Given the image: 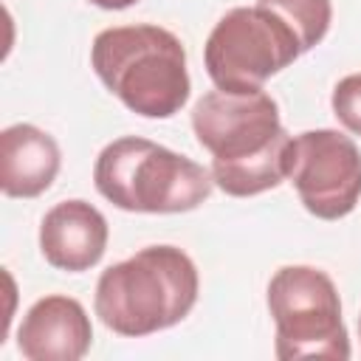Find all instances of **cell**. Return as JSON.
I'll use <instances>...</instances> for the list:
<instances>
[{
	"label": "cell",
	"mask_w": 361,
	"mask_h": 361,
	"mask_svg": "<svg viewBox=\"0 0 361 361\" xmlns=\"http://www.w3.org/2000/svg\"><path fill=\"white\" fill-rule=\"evenodd\" d=\"M358 338H361V316H358Z\"/></svg>",
	"instance_id": "4fadbf2b"
},
{
	"label": "cell",
	"mask_w": 361,
	"mask_h": 361,
	"mask_svg": "<svg viewBox=\"0 0 361 361\" xmlns=\"http://www.w3.org/2000/svg\"><path fill=\"white\" fill-rule=\"evenodd\" d=\"M96 192L121 212L180 214L209 200L212 169L141 135L110 141L93 164Z\"/></svg>",
	"instance_id": "277c9868"
},
{
	"label": "cell",
	"mask_w": 361,
	"mask_h": 361,
	"mask_svg": "<svg viewBox=\"0 0 361 361\" xmlns=\"http://www.w3.org/2000/svg\"><path fill=\"white\" fill-rule=\"evenodd\" d=\"M90 68L135 116L172 118L189 102L192 79L183 42L164 25H113L96 34Z\"/></svg>",
	"instance_id": "3957f363"
},
{
	"label": "cell",
	"mask_w": 361,
	"mask_h": 361,
	"mask_svg": "<svg viewBox=\"0 0 361 361\" xmlns=\"http://www.w3.org/2000/svg\"><path fill=\"white\" fill-rule=\"evenodd\" d=\"M257 6L271 8L299 39L302 54L316 48L333 23V3L330 0H257Z\"/></svg>",
	"instance_id": "8fae6325"
},
{
	"label": "cell",
	"mask_w": 361,
	"mask_h": 361,
	"mask_svg": "<svg viewBox=\"0 0 361 361\" xmlns=\"http://www.w3.org/2000/svg\"><path fill=\"white\" fill-rule=\"evenodd\" d=\"M265 302L276 327L274 355L279 361H347L353 355L336 282L322 268L282 265L268 282Z\"/></svg>",
	"instance_id": "5b68a950"
},
{
	"label": "cell",
	"mask_w": 361,
	"mask_h": 361,
	"mask_svg": "<svg viewBox=\"0 0 361 361\" xmlns=\"http://www.w3.org/2000/svg\"><path fill=\"white\" fill-rule=\"evenodd\" d=\"M200 293L192 257L178 245H147L102 271L93 310L124 338L152 336L183 322Z\"/></svg>",
	"instance_id": "7a4b0ae2"
},
{
	"label": "cell",
	"mask_w": 361,
	"mask_h": 361,
	"mask_svg": "<svg viewBox=\"0 0 361 361\" xmlns=\"http://www.w3.org/2000/svg\"><path fill=\"white\" fill-rule=\"evenodd\" d=\"M87 3H93V6H99V8H104V11H121V8L135 6L138 0H87Z\"/></svg>",
	"instance_id": "7c38bea8"
},
{
	"label": "cell",
	"mask_w": 361,
	"mask_h": 361,
	"mask_svg": "<svg viewBox=\"0 0 361 361\" xmlns=\"http://www.w3.org/2000/svg\"><path fill=\"white\" fill-rule=\"evenodd\" d=\"M93 344L85 305L65 293L37 299L17 330V350L28 361H79Z\"/></svg>",
	"instance_id": "ba28073f"
},
{
	"label": "cell",
	"mask_w": 361,
	"mask_h": 361,
	"mask_svg": "<svg viewBox=\"0 0 361 361\" xmlns=\"http://www.w3.org/2000/svg\"><path fill=\"white\" fill-rule=\"evenodd\" d=\"M302 56L296 34L265 6L226 11L203 45V65L217 90L257 93Z\"/></svg>",
	"instance_id": "8992f818"
},
{
	"label": "cell",
	"mask_w": 361,
	"mask_h": 361,
	"mask_svg": "<svg viewBox=\"0 0 361 361\" xmlns=\"http://www.w3.org/2000/svg\"><path fill=\"white\" fill-rule=\"evenodd\" d=\"M288 180L319 220H341L361 200V152L338 130H305L290 138Z\"/></svg>",
	"instance_id": "52a82bcc"
},
{
	"label": "cell",
	"mask_w": 361,
	"mask_h": 361,
	"mask_svg": "<svg viewBox=\"0 0 361 361\" xmlns=\"http://www.w3.org/2000/svg\"><path fill=\"white\" fill-rule=\"evenodd\" d=\"M62 166L59 144L34 124H11L0 133V189L6 197H39Z\"/></svg>",
	"instance_id": "30bf717a"
},
{
	"label": "cell",
	"mask_w": 361,
	"mask_h": 361,
	"mask_svg": "<svg viewBox=\"0 0 361 361\" xmlns=\"http://www.w3.org/2000/svg\"><path fill=\"white\" fill-rule=\"evenodd\" d=\"M197 144L212 155L214 186L231 197H254L288 180L290 138L271 93L209 90L192 107Z\"/></svg>",
	"instance_id": "6da1fadb"
},
{
	"label": "cell",
	"mask_w": 361,
	"mask_h": 361,
	"mask_svg": "<svg viewBox=\"0 0 361 361\" xmlns=\"http://www.w3.org/2000/svg\"><path fill=\"white\" fill-rule=\"evenodd\" d=\"M107 240L110 228L104 214L82 197L51 206L39 223V251L51 268L65 274H82L99 265Z\"/></svg>",
	"instance_id": "9c48e42d"
}]
</instances>
